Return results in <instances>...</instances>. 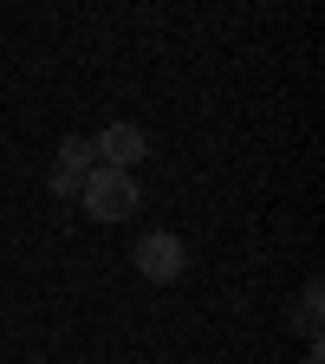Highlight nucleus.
Segmentation results:
<instances>
[{"mask_svg":"<svg viewBox=\"0 0 325 364\" xmlns=\"http://www.w3.org/2000/svg\"><path fill=\"white\" fill-rule=\"evenodd\" d=\"M306 364H325V358H319V351H312V358H306Z\"/></svg>","mask_w":325,"mask_h":364,"instance_id":"423d86ee","label":"nucleus"},{"mask_svg":"<svg viewBox=\"0 0 325 364\" xmlns=\"http://www.w3.org/2000/svg\"><path fill=\"white\" fill-rule=\"evenodd\" d=\"M91 169H98V156H91V136H78V130H72L65 144H59V163H53V196H65V202H72V196H78V182H85Z\"/></svg>","mask_w":325,"mask_h":364,"instance_id":"20e7f679","label":"nucleus"},{"mask_svg":"<svg viewBox=\"0 0 325 364\" xmlns=\"http://www.w3.org/2000/svg\"><path fill=\"white\" fill-rule=\"evenodd\" d=\"M130 260H137V273H144V280H156V287H169V280H182V273H189V247H182V235H169V228L137 235Z\"/></svg>","mask_w":325,"mask_h":364,"instance_id":"f03ea898","label":"nucleus"},{"mask_svg":"<svg viewBox=\"0 0 325 364\" xmlns=\"http://www.w3.org/2000/svg\"><path fill=\"white\" fill-rule=\"evenodd\" d=\"M319 312H325V287H319V280H306V287H299V299H293V326L312 338V351H319V332H325V318H319Z\"/></svg>","mask_w":325,"mask_h":364,"instance_id":"39448f33","label":"nucleus"},{"mask_svg":"<svg viewBox=\"0 0 325 364\" xmlns=\"http://www.w3.org/2000/svg\"><path fill=\"white\" fill-rule=\"evenodd\" d=\"M144 150H150V136L137 130V124H124V117H117V124H105L98 136H91V156H98L105 169H130V176H137Z\"/></svg>","mask_w":325,"mask_h":364,"instance_id":"7ed1b4c3","label":"nucleus"},{"mask_svg":"<svg viewBox=\"0 0 325 364\" xmlns=\"http://www.w3.org/2000/svg\"><path fill=\"white\" fill-rule=\"evenodd\" d=\"M78 196H85V215H91V221H130L137 202H144L137 176H130V169H105V163L78 182Z\"/></svg>","mask_w":325,"mask_h":364,"instance_id":"f257e3e1","label":"nucleus"}]
</instances>
